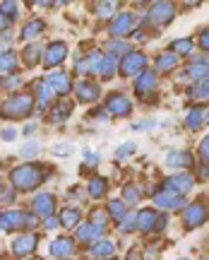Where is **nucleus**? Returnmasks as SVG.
Listing matches in <instances>:
<instances>
[{"mask_svg":"<svg viewBox=\"0 0 209 260\" xmlns=\"http://www.w3.org/2000/svg\"><path fill=\"white\" fill-rule=\"evenodd\" d=\"M120 226V232H135L137 229V214H125V219H123V222L118 224Z\"/></svg>","mask_w":209,"mask_h":260,"instance_id":"39","label":"nucleus"},{"mask_svg":"<svg viewBox=\"0 0 209 260\" xmlns=\"http://www.w3.org/2000/svg\"><path fill=\"white\" fill-rule=\"evenodd\" d=\"M17 138V133H15V130H3V140H15Z\"/></svg>","mask_w":209,"mask_h":260,"instance_id":"51","label":"nucleus"},{"mask_svg":"<svg viewBox=\"0 0 209 260\" xmlns=\"http://www.w3.org/2000/svg\"><path fill=\"white\" fill-rule=\"evenodd\" d=\"M123 200H125L127 205H135L142 200V193H140V188L137 186H125L123 188Z\"/></svg>","mask_w":209,"mask_h":260,"instance_id":"36","label":"nucleus"},{"mask_svg":"<svg viewBox=\"0 0 209 260\" xmlns=\"http://www.w3.org/2000/svg\"><path fill=\"white\" fill-rule=\"evenodd\" d=\"M0 260H3V258H0Z\"/></svg>","mask_w":209,"mask_h":260,"instance_id":"61","label":"nucleus"},{"mask_svg":"<svg viewBox=\"0 0 209 260\" xmlns=\"http://www.w3.org/2000/svg\"><path fill=\"white\" fill-rule=\"evenodd\" d=\"M188 94H190L192 99H209V77L207 80H202L200 84H195Z\"/></svg>","mask_w":209,"mask_h":260,"instance_id":"35","label":"nucleus"},{"mask_svg":"<svg viewBox=\"0 0 209 260\" xmlns=\"http://www.w3.org/2000/svg\"><path fill=\"white\" fill-rule=\"evenodd\" d=\"M58 219H60V224H63L65 229H75V226L80 224V219H82V214H80L77 207H65Z\"/></svg>","mask_w":209,"mask_h":260,"instance_id":"26","label":"nucleus"},{"mask_svg":"<svg viewBox=\"0 0 209 260\" xmlns=\"http://www.w3.org/2000/svg\"><path fill=\"white\" fill-rule=\"evenodd\" d=\"M58 224H60V219H55L53 214H51V217H46V222H44V229H48V232H51V229H55Z\"/></svg>","mask_w":209,"mask_h":260,"instance_id":"48","label":"nucleus"},{"mask_svg":"<svg viewBox=\"0 0 209 260\" xmlns=\"http://www.w3.org/2000/svg\"><path fill=\"white\" fill-rule=\"evenodd\" d=\"M84 159H87V164H91V167L99 164V154H96V152H94V154H91V152H84Z\"/></svg>","mask_w":209,"mask_h":260,"instance_id":"49","label":"nucleus"},{"mask_svg":"<svg viewBox=\"0 0 209 260\" xmlns=\"http://www.w3.org/2000/svg\"><path fill=\"white\" fill-rule=\"evenodd\" d=\"M152 89H156V73L145 70V73L135 80V92L137 94H147V92H152Z\"/></svg>","mask_w":209,"mask_h":260,"instance_id":"22","label":"nucleus"},{"mask_svg":"<svg viewBox=\"0 0 209 260\" xmlns=\"http://www.w3.org/2000/svg\"><path fill=\"white\" fill-rule=\"evenodd\" d=\"M87 190H89V195L94 198V200H99V198H103L106 190H109V181H106V178H101V176H94L89 181Z\"/></svg>","mask_w":209,"mask_h":260,"instance_id":"27","label":"nucleus"},{"mask_svg":"<svg viewBox=\"0 0 209 260\" xmlns=\"http://www.w3.org/2000/svg\"><path fill=\"white\" fill-rule=\"evenodd\" d=\"M195 164V157L188 149H171L166 154V167L168 169H188Z\"/></svg>","mask_w":209,"mask_h":260,"instance_id":"14","label":"nucleus"},{"mask_svg":"<svg viewBox=\"0 0 209 260\" xmlns=\"http://www.w3.org/2000/svg\"><path fill=\"white\" fill-rule=\"evenodd\" d=\"M159 219H161V214L156 212V210H140L137 212V232H142V234L156 232Z\"/></svg>","mask_w":209,"mask_h":260,"instance_id":"15","label":"nucleus"},{"mask_svg":"<svg viewBox=\"0 0 209 260\" xmlns=\"http://www.w3.org/2000/svg\"><path fill=\"white\" fill-rule=\"evenodd\" d=\"M113 253H116V243L109 241V239H101V241H96L91 246V255L99 260H111Z\"/></svg>","mask_w":209,"mask_h":260,"instance_id":"21","label":"nucleus"},{"mask_svg":"<svg viewBox=\"0 0 209 260\" xmlns=\"http://www.w3.org/2000/svg\"><path fill=\"white\" fill-rule=\"evenodd\" d=\"M181 260H185V258H181Z\"/></svg>","mask_w":209,"mask_h":260,"instance_id":"60","label":"nucleus"},{"mask_svg":"<svg viewBox=\"0 0 209 260\" xmlns=\"http://www.w3.org/2000/svg\"><path fill=\"white\" fill-rule=\"evenodd\" d=\"M127 260H142V255H140V251H130L127 253Z\"/></svg>","mask_w":209,"mask_h":260,"instance_id":"54","label":"nucleus"},{"mask_svg":"<svg viewBox=\"0 0 209 260\" xmlns=\"http://www.w3.org/2000/svg\"><path fill=\"white\" fill-rule=\"evenodd\" d=\"M103 229H106V226H99V224H94V222H87V224H82V226L77 229V239L94 246L96 241L103 239Z\"/></svg>","mask_w":209,"mask_h":260,"instance_id":"18","label":"nucleus"},{"mask_svg":"<svg viewBox=\"0 0 209 260\" xmlns=\"http://www.w3.org/2000/svg\"><path fill=\"white\" fill-rule=\"evenodd\" d=\"M19 10H17V3H0V15H5V17H15Z\"/></svg>","mask_w":209,"mask_h":260,"instance_id":"42","label":"nucleus"},{"mask_svg":"<svg viewBox=\"0 0 209 260\" xmlns=\"http://www.w3.org/2000/svg\"><path fill=\"white\" fill-rule=\"evenodd\" d=\"M10 181H12L15 190H31L46 181V171L37 164H22V167L10 171Z\"/></svg>","mask_w":209,"mask_h":260,"instance_id":"1","label":"nucleus"},{"mask_svg":"<svg viewBox=\"0 0 209 260\" xmlns=\"http://www.w3.org/2000/svg\"><path fill=\"white\" fill-rule=\"evenodd\" d=\"M24 260H39V258H24Z\"/></svg>","mask_w":209,"mask_h":260,"instance_id":"58","label":"nucleus"},{"mask_svg":"<svg viewBox=\"0 0 209 260\" xmlns=\"http://www.w3.org/2000/svg\"><path fill=\"white\" fill-rule=\"evenodd\" d=\"M204 125V109L202 106H192L188 116H185V128L188 130H200Z\"/></svg>","mask_w":209,"mask_h":260,"instance_id":"25","label":"nucleus"},{"mask_svg":"<svg viewBox=\"0 0 209 260\" xmlns=\"http://www.w3.org/2000/svg\"><path fill=\"white\" fill-rule=\"evenodd\" d=\"M70 113H73V104L70 102H58L53 106V111H51V121L58 123V125H63V123H67Z\"/></svg>","mask_w":209,"mask_h":260,"instance_id":"23","label":"nucleus"},{"mask_svg":"<svg viewBox=\"0 0 209 260\" xmlns=\"http://www.w3.org/2000/svg\"><path fill=\"white\" fill-rule=\"evenodd\" d=\"M44 29H46V24L41 22V19H31L27 27L22 29V39H24V41H34V39H37Z\"/></svg>","mask_w":209,"mask_h":260,"instance_id":"30","label":"nucleus"},{"mask_svg":"<svg viewBox=\"0 0 209 260\" xmlns=\"http://www.w3.org/2000/svg\"><path fill=\"white\" fill-rule=\"evenodd\" d=\"M154 205L159 210H181L183 205H185V200H183L181 193H176L171 188H161V190L154 195Z\"/></svg>","mask_w":209,"mask_h":260,"instance_id":"9","label":"nucleus"},{"mask_svg":"<svg viewBox=\"0 0 209 260\" xmlns=\"http://www.w3.org/2000/svg\"><path fill=\"white\" fill-rule=\"evenodd\" d=\"M31 207L37 214H44V217H51L55 210V198L51 193H39L34 200H31Z\"/></svg>","mask_w":209,"mask_h":260,"instance_id":"19","label":"nucleus"},{"mask_svg":"<svg viewBox=\"0 0 209 260\" xmlns=\"http://www.w3.org/2000/svg\"><path fill=\"white\" fill-rule=\"evenodd\" d=\"M106 212H109L111 219H116V222H123L125 219V214H127V207L123 200H109V205H106Z\"/></svg>","mask_w":209,"mask_h":260,"instance_id":"28","label":"nucleus"},{"mask_svg":"<svg viewBox=\"0 0 209 260\" xmlns=\"http://www.w3.org/2000/svg\"><path fill=\"white\" fill-rule=\"evenodd\" d=\"M188 77H192V80H207L209 77V56H200V58H195L190 65H188Z\"/></svg>","mask_w":209,"mask_h":260,"instance_id":"20","label":"nucleus"},{"mask_svg":"<svg viewBox=\"0 0 209 260\" xmlns=\"http://www.w3.org/2000/svg\"><path fill=\"white\" fill-rule=\"evenodd\" d=\"M46 87L51 89V94H58V96H63L73 89V82H70V75L63 73V70H53V73L48 75L44 80Z\"/></svg>","mask_w":209,"mask_h":260,"instance_id":"10","label":"nucleus"},{"mask_svg":"<svg viewBox=\"0 0 209 260\" xmlns=\"http://www.w3.org/2000/svg\"><path fill=\"white\" fill-rule=\"evenodd\" d=\"M147 17L156 27H166L171 24V19L176 17V5L173 3H152L147 10Z\"/></svg>","mask_w":209,"mask_h":260,"instance_id":"5","label":"nucleus"},{"mask_svg":"<svg viewBox=\"0 0 209 260\" xmlns=\"http://www.w3.org/2000/svg\"><path fill=\"white\" fill-rule=\"evenodd\" d=\"M99 84L96 82H89V80H82V82L75 84V96H77V102L80 104H96L99 99Z\"/></svg>","mask_w":209,"mask_h":260,"instance_id":"13","label":"nucleus"},{"mask_svg":"<svg viewBox=\"0 0 209 260\" xmlns=\"http://www.w3.org/2000/svg\"><path fill=\"white\" fill-rule=\"evenodd\" d=\"M118 53H130V44L127 41H120V39H116V41H111L109 44V56H118Z\"/></svg>","mask_w":209,"mask_h":260,"instance_id":"38","label":"nucleus"},{"mask_svg":"<svg viewBox=\"0 0 209 260\" xmlns=\"http://www.w3.org/2000/svg\"><path fill=\"white\" fill-rule=\"evenodd\" d=\"M116 70H118V58L116 56H103V63H101V77L103 80H111L113 75H116Z\"/></svg>","mask_w":209,"mask_h":260,"instance_id":"33","label":"nucleus"},{"mask_svg":"<svg viewBox=\"0 0 209 260\" xmlns=\"http://www.w3.org/2000/svg\"><path fill=\"white\" fill-rule=\"evenodd\" d=\"M10 24H12V19L5 17V15H0V31H3V29H8Z\"/></svg>","mask_w":209,"mask_h":260,"instance_id":"50","label":"nucleus"},{"mask_svg":"<svg viewBox=\"0 0 209 260\" xmlns=\"http://www.w3.org/2000/svg\"><path fill=\"white\" fill-rule=\"evenodd\" d=\"M12 198H15V188H10L8 193L3 195V203H12Z\"/></svg>","mask_w":209,"mask_h":260,"instance_id":"52","label":"nucleus"},{"mask_svg":"<svg viewBox=\"0 0 209 260\" xmlns=\"http://www.w3.org/2000/svg\"><path fill=\"white\" fill-rule=\"evenodd\" d=\"M70 149L67 147H58V145H53V154H67Z\"/></svg>","mask_w":209,"mask_h":260,"instance_id":"53","label":"nucleus"},{"mask_svg":"<svg viewBox=\"0 0 209 260\" xmlns=\"http://www.w3.org/2000/svg\"><path fill=\"white\" fill-rule=\"evenodd\" d=\"M200 176H202V178H209V164H202V169H200Z\"/></svg>","mask_w":209,"mask_h":260,"instance_id":"55","label":"nucleus"},{"mask_svg":"<svg viewBox=\"0 0 209 260\" xmlns=\"http://www.w3.org/2000/svg\"><path fill=\"white\" fill-rule=\"evenodd\" d=\"M135 24H137V19L132 12H120V15H116V17L111 19L109 31H111V37H125V34L137 29Z\"/></svg>","mask_w":209,"mask_h":260,"instance_id":"7","label":"nucleus"},{"mask_svg":"<svg viewBox=\"0 0 209 260\" xmlns=\"http://www.w3.org/2000/svg\"><path fill=\"white\" fill-rule=\"evenodd\" d=\"M17 68V53L15 51H8L0 56V73H12Z\"/></svg>","mask_w":209,"mask_h":260,"instance_id":"34","label":"nucleus"},{"mask_svg":"<svg viewBox=\"0 0 209 260\" xmlns=\"http://www.w3.org/2000/svg\"><path fill=\"white\" fill-rule=\"evenodd\" d=\"M65 58H67V46H65L63 41H53V44H48V46L44 48V65L48 70L58 68Z\"/></svg>","mask_w":209,"mask_h":260,"instance_id":"11","label":"nucleus"},{"mask_svg":"<svg viewBox=\"0 0 209 260\" xmlns=\"http://www.w3.org/2000/svg\"><path fill=\"white\" fill-rule=\"evenodd\" d=\"M19 84H22V77H8V80H5V87H8V89H19Z\"/></svg>","mask_w":209,"mask_h":260,"instance_id":"47","label":"nucleus"},{"mask_svg":"<svg viewBox=\"0 0 209 260\" xmlns=\"http://www.w3.org/2000/svg\"><path fill=\"white\" fill-rule=\"evenodd\" d=\"M0 193H3V183H0Z\"/></svg>","mask_w":209,"mask_h":260,"instance_id":"59","label":"nucleus"},{"mask_svg":"<svg viewBox=\"0 0 209 260\" xmlns=\"http://www.w3.org/2000/svg\"><path fill=\"white\" fill-rule=\"evenodd\" d=\"M109 219H111V217H109V212H106V210H94L89 222L99 224V226H106V224H109Z\"/></svg>","mask_w":209,"mask_h":260,"instance_id":"41","label":"nucleus"},{"mask_svg":"<svg viewBox=\"0 0 209 260\" xmlns=\"http://www.w3.org/2000/svg\"><path fill=\"white\" fill-rule=\"evenodd\" d=\"M27 217H29V212H19V210L0 212V232H19V229H27Z\"/></svg>","mask_w":209,"mask_h":260,"instance_id":"8","label":"nucleus"},{"mask_svg":"<svg viewBox=\"0 0 209 260\" xmlns=\"http://www.w3.org/2000/svg\"><path fill=\"white\" fill-rule=\"evenodd\" d=\"M192 186H195V178L190 174H183V171L166 178V188H171V190H176V193H181V195L190 193Z\"/></svg>","mask_w":209,"mask_h":260,"instance_id":"16","label":"nucleus"},{"mask_svg":"<svg viewBox=\"0 0 209 260\" xmlns=\"http://www.w3.org/2000/svg\"><path fill=\"white\" fill-rule=\"evenodd\" d=\"M31 111H34V104H31L29 94H15V96H10L8 102L3 104V118H10V121L27 118Z\"/></svg>","mask_w":209,"mask_h":260,"instance_id":"2","label":"nucleus"},{"mask_svg":"<svg viewBox=\"0 0 209 260\" xmlns=\"http://www.w3.org/2000/svg\"><path fill=\"white\" fill-rule=\"evenodd\" d=\"M24 133H27V135H31V133H34V123H29L27 128H24Z\"/></svg>","mask_w":209,"mask_h":260,"instance_id":"56","label":"nucleus"},{"mask_svg":"<svg viewBox=\"0 0 209 260\" xmlns=\"http://www.w3.org/2000/svg\"><path fill=\"white\" fill-rule=\"evenodd\" d=\"M39 152H41V147H39V142H34V140H31V142H27V145H24V147L19 149V154H22V157H37Z\"/></svg>","mask_w":209,"mask_h":260,"instance_id":"40","label":"nucleus"},{"mask_svg":"<svg viewBox=\"0 0 209 260\" xmlns=\"http://www.w3.org/2000/svg\"><path fill=\"white\" fill-rule=\"evenodd\" d=\"M192 48H195V41H192V39H176L171 44V51L176 56H190Z\"/></svg>","mask_w":209,"mask_h":260,"instance_id":"32","label":"nucleus"},{"mask_svg":"<svg viewBox=\"0 0 209 260\" xmlns=\"http://www.w3.org/2000/svg\"><path fill=\"white\" fill-rule=\"evenodd\" d=\"M130 111H132V102L125 94L116 92L106 99V113H111L113 118H125V116H130Z\"/></svg>","mask_w":209,"mask_h":260,"instance_id":"6","label":"nucleus"},{"mask_svg":"<svg viewBox=\"0 0 209 260\" xmlns=\"http://www.w3.org/2000/svg\"><path fill=\"white\" fill-rule=\"evenodd\" d=\"M116 10H118V3H96V5H94V12H96L99 17H111Z\"/></svg>","mask_w":209,"mask_h":260,"instance_id":"37","label":"nucleus"},{"mask_svg":"<svg viewBox=\"0 0 209 260\" xmlns=\"http://www.w3.org/2000/svg\"><path fill=\"white\" fill-rule=\"evenodd\" d=\"M154 65H156V70H159V73H168V70H173V68L178 65V56H176L173 51H164V53H159V56H156Z\"/></svg>","mask_w":209,"mask_h":260,"instance_id":"24","label":"nucleus"},{"mask_svg":"<svg viewBox=\"0 0 209 260\" xmlns=\"http://www.w3.org/2000/svg\"><path fill=\"white\" fill-rule=\"evenodd\" d=\"M34 94H37V102H39V109L44 111L46 106L51 104V89L46 87V82H34Z\"/></svg>","mask_w":209,"mask_h":260,"instance_id":"31","label":"nucleus"},{"mask_svg":"<svg viewBox=\"0 0 209 260\" xmlns=\"http://www.w3.org/2000/svg\"><path fill=\"white\" fill-rule=\"evenodd\" d=\"M22 58H24V63L27 65H37L39 60H44V48L39 46V44H29V46H24Z\"/></svg>","mask_w":209,"mask_h":260,"instance_id":"29","label":"nucleus"},{"mask_svg":"<svg viewBox=\"0 0 209 260\" xmlns=\"http://www.w3.org/2000/svg\"><path fill=\"white\" fill-rule=\"evenodd\" d=\"M197 44H200L202 51H207V53H209V27L200 31V37H197Z\"/></svg>","mask_w":209,"mask_h":260,"instance_id":"45","label":"nucleus"},{"mask_svg":"<svg viewBox=\"0 0 209 260\" xmlns=\"http://www.w3.org/2000/svg\"><path fill=\"white\" fill-rule=\"evenodd\" d=\"M135 149H137V145H135V142H125V145H120V147L116 149V157H118V159H123V157H127V154H132Z\"/></svg>","mask_w":209,"mask_h":260,"instance_id":"43","label":"nucleus"},{"mask_svg":"<svg viewBox=\"0 0 209 260\" xmlns=\"http://www.w3.org/2000/svg\"><path fill=\"white\" fill-rule=\"evenodd\" d=\"M37 243L39 239L34 234H17V239H12V253L17 258H27V255L37 251Z\"/></svg>","mask_w":209,"mask_h":260,"instance_id":"12","label":"nucleus"},{"mask_svg":"<svg viewBox=\"0 0 209 260\" xmlns=\"http://www.w3.org/2000/svg\"><path fill=\"white\" fill-rule=\"evenodd\" d=\"M204 123H209V109L204 111Z\"/></svg>","mask_w":209,"mask_h":260,"instance_id":"57","label":"nucleus"},{"mask_svg":"<svg viewBox=\"0 0 209 260\" xmlns=\"http://www.w3.org/2000/svg\"><path fill=\"white\" fill-rule=\"evenodd\" d=\"M207 217H209V210L202 200H195V203H190L185 210H183V224H185L188 229L202 226V224L207 222Z\"/></svg>","mask_w":209,"mask_h":260,"instance_id":"4","label":"nucleus"},{"mask_svg":"<svg viewBox=\"0 0 209 260\" xmlns=\"http://www.w3.org/2000/svg\"><path fill=\"white\" fill-rule=\"evenodd\" d=\"M156 128V121H142V123H132V130H152Z\"/></svg>","mask_w":209,"mask_h":260,"instance_id":"46","label":"nucleus"},{"mask_svg":"<svg viewBox=\"0 0 209 260\" xmlns=\"http://www.w3.org/2000/svg\"><path fill=\"white\" fill-rule=\"evenodd\" d=\"M48 251H51V255H55V258L67 260V258H70V255L75 253V241L70 239V236H60V239L51 241Z\"/></svg>","mask_w":209,"mask_h":260,"instance_id":"17","label":"nucleus"},{"mask_svg":"<svg viewBox=\"0 0 209 260\" xmlns=\"http://www.w3.org/2000/svg\"><path fill=\"white\" fill-rule=\"evenodd\" d=\"M145 70H147V56L142 51H130L120 60V73L125 77H140Z\"/></svg>","mask_w":209,"mask_h":260,"instance_id":"3","label":"nucleus"},{"mask_svg":"<svg viewBox=\"0 0 209 260\" xmlns=\"http://www.w3.org/2000/svg\"><path fill=\"white\" fill-rule=\"evenodd\" d=\"M200 159H202V164H209V135L202 138V142H200Z\"/></svg>","mask_w":209,"mask_h":260,"instance_id":"44","label":"nucleus"}]
</instances>
